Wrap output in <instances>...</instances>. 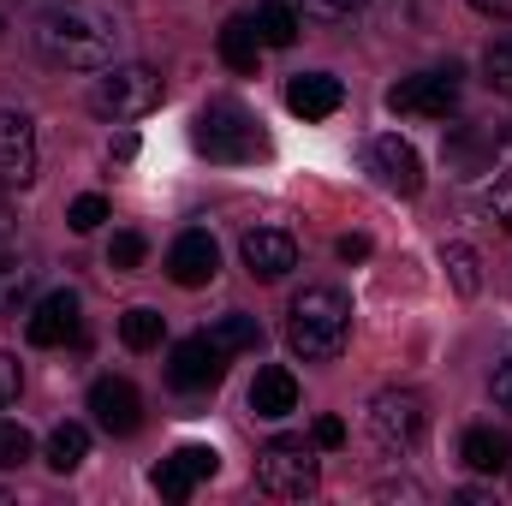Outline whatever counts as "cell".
<instances>
[{"mask_svg":"<svg viewBox=\"0 0 512 506\" xmlns=\"http://www.w3.org/2000/svg\"><path fill=\"white\" fill-rule=\"evenodd\" d=\"M36 54L60 72H108L120 54V24L96 0H54L36 12Z\"/></svg>","mask_w":512,"mask_h":506,"instance_id":"6da1fadb","label":"cell"},{"mask_svg":"<svg viewBox=\"0 0 512 506\" xmlns=\"http://www.w3.org/2000/svg\"><path fill=\"white\" fill-rule=\"evenodd\" d=\"M346 334H352V304L340 286H304L286 310V346L304 358V364H328L346 352Z\"/></svg>","mask_w":512,"mask_h":506,"instance_id":"7a4b0ae2","label":"cell"},{"mask_svg":"<svg viewBox=\"0 0 512 506\" xmlns=\"http://www.w3.org/2000/svg\"><path fill=\"white\" fill-rule=\"evenodd\" d=\"M191 143H197V155H209V161H221V167H239V161L268 155V137L256 126V114L245 102H233V96H215V102L197 114Z\"/></svg>","mask_w":512,"mask_h":506,"instance_id":"3957f363","label":"cell"},{"mask_svg":"<svg viewBox=\"0 0 512 506\" xmlns=\"http://www.w3.org/2000/svg\"><path fill=\"white\" fill-rule=\"evenodd\" d=\"M423 435H429V405H423V393H411V387H382V393L370 399V441L382 447L387 459H411V453L423 447Z\"/></svg>","mask_w":512,"mask_h":506,"instance_id":"277c9868","label":"cell"},{"mask_svg":"<svg viewBox=\"0 0 512 506\" xmlns=\"http://www.w3.org/2000/svg\"><path fill=\"white\" fill-rule=\"evenodd\" d=\"M256 489L268 501H310L322 489V465H316V453L304 441H286L280 435V441H268L256 453Z\"/></svg>","mask_w":512,"mask_h":506,"instance_id":"5b68a950","label":"cell"},{"mask_svg":"<svg viewBox=\"0 0 512 506\" xmlns=\"http://www.w3.org/2000/svg\"><path fill=\"white\" fill-rule=\"evenodd\" d=\"M161 108V72L155 66H108L90 90V114L126 126V120H143Z\"/></svg>","mask_w":512,"mask_h":506,"instance_id":"8992f818","label":"cell"},{"mask_svg":"<svg viewBox=\"0 0 512 506\" xmlns=\"http://www.w3.org/2000/svg\"><path fill=\"white\" fill-rule=\"evenodd\" d=\"M459 66H441V72H411L387 90V108L393 114H411V120H447L459 108Z\"/></svg>","mask_w":512,"mask_h":506,"instance_id":"52a82bcc","label":"cell"},{"mask_svg":"<svg viewBox=\"0 0 512 506\" xmlns=\"http://www.w3.org/2000/svg\"><path fill=\"white\" fill-rule=\"evenodd\" d=\"M221 376H227V352H221V346H209V334L179 340V346H173V358H167V381H173L179 393H203V387H215Z\"/></svg>","mask_w":512,"mask_h":506,"instance_id":"ba28073f","label":"cell"},{"mask_svg":"<svg viewBox=\"0 0 512 506\" xmlns=\"http://www.w3.org/2000/svg\"><path fill=\"white\" fill-rule=\"evenodd\" d=\"M30 179H36V126H30V114L6 108L0 114V185L24 191Z\"/></svg>","mask_w":512,"mask_h":506,"instance_id":"9c48e42d","label":"cell"},{"mask_svg":"<svg viewBox=\"0 0 512 506\" xmlns=\"http://www.w3.org/2000/svg\"><path fill=\"white\" fill-rule=\"evenodd\" d=\"M215 471H221V453L215 447H179V453H167L155 465V489H161V501H191L197 483L215 477Z\"/></svg>","mask_w":512,"mask_h":506,"instance_id":"30bf717a","label":"cell"},{"mask_svg":"<svg viewBox=\"0 0 512 506\" xmlns=\"http://www.w3.org/2000/svg\"><path fill=\"white\" fill-rule=\"evenodd\" d=\"M501 149H507V131H501V126H483V120L453 126V137H447V161H453L465 179L495 173V167H501Z\"/></svg>","mask_w":512,"mask_h":506,"instance_id":"8fae6325","label":"cell"},{"mask_svg":"<svg viewBox=\"0 0 512 506\" xmlns=\"http://www.w3.org/2000/svg\"><path fill=\"white\" fill-rule=\"evenodd\" d=\"M78 322H84V304H78L72 286H60L30 310L24 334H30V346H66V340H78Z\"/></svg>","mask_w":512,"mask_h":506,"instance_id":"7c38bea8","label":"cell"},{"mask_svg":"<svg viewBox=\"0 0 512 506\" xmlns=\"http://www.w3.org/2000/svg\"><path fill=\"white\" fill-rule=\"evenodd\" d=\"M90 411H96V423L108 429V435H137L143 429V399H137V387L126 376H102L90 387Z\"/></svg>","mask_w":512,"mask_h":506,"instance_id":"4fadbf2b","label":"cell"},{"mask_svg":"<svg viewBox=\"0 0 512 506\" xmlns=\"http://www.w3.org/2000/svg\"><path fill=\"white\" fill-rule=\"evenodd\" d=\"M215 268H221V245H215L203 227H191V233H179V239L167 245V274H173V286H209Z\"/></svg>","mask_w":512,"mask_h":506,"instance_id":"5bb4252c","label":"cell"},{"mask_svg":"<svg viewBox=\"0 0 512 506\" xmlns=\"http://www.w3.org/2000/svg\"><path fill=\"white\" fill-rule=\"evenodd\" d=\"M239 256H245V268H251L256 280H280V274L298 268V239L280 233V227H256V233L239 239Z\"/></svg>","mask_w":512,"mask_h":506,"instance_id":"9a60e30c","label":"cell"},{"mask_svg":"<svg viewBox=\"0 0 512 506\" xmlns=\"http://www.w3.org/2000/svg\"><path fill=\"white\" fill-rule=\"evenodd\" d=\"M370 161H376V173H382L387 191H399V197H417L423 191V161H417V149L399 137V131H387L370 143Z\"/></svg>","mask_w":512,"mask_h":506,"instance_id":"2e32d148","label":"cell"},{"mask_svg":"<svg viewBox=\"0 0 512 506\" xmlns=\"http://www.w3.org/2000/svg\"><path fill=\"white\" fill-rule=\"evenodd\" d=\"M340 102H346V90H340L334 72H298L286 84V108L298 120H328V114H340Z\"/></svg>","mask_w":512,"mask_h":506,"instance_id":"e0dca14e","label":"cell"},{"mask_svg":"<svg viewBox=\"0 0 512 506\" xmlns=\"http://www.w3.org/2000/svg\"><path fill=\"white\" fill-rule=\"evenodd\" d=\"M251 411H256V417H292V411H298V381H292V370H280V364L256 370Z\"/></svg>","mask_w":512,"mask_h":506,"instance_id":"ac0fdd59","label":"cell"},{"mask_svg":"<svg viewBox=\"0 0 512 506\" xmlns=\"http://www.w3.org/2000/svg\"><path fill=\"white\" fill-rule=\"evenodd\" d=\"M42 459H48V471H60V477H72L84 459H90V429L84 423H60L54 435H48V447H42Z\"/></svg>","mask_w":512,"mask_h":506,"instance_id":"d6986e66","label":"cell"},{"mask_svg":"<svg viewBox=\"0 0 512 506\" xmlns=\"http://www.w3.org/2000/svg\"><path fill=\"white\" fill-rule=\"evenodd\" d=\"M203 334H209V346H221L227 358H239V352H256V346H262V328H256V316H245V310L215 316Z\"/></svg>","mask_w":512,"mask_h":506,"instance_id":"ffe728a7","label":"cell"},{"mask_svg":"<svg viewBox=\"0 0 512 506\" xmlns=\"http://www.w3.org/2000/svg\"><path fill=\"white\" fill-rule=\"evenodd\" d=\"M507 435H495V429H465V441H459V459L471 465V471H483V477H495V471H507Z\"/></svg>","mask_w":512,"mask_h":506,"instance_id":"44dd1931","label":"cell"},{"mask_svg":"<svg viewBox=\"0 0 512 506\" xmlns=\"http://www.w3.org/2000/svg\"><path fill=\"white\" fill-rule=\"evenodd\" d=\"M251 24H256V42L262 48H292L298 42V12L286 0H262L251 12Z\"/></svg>","mask_w":512,"mask_h":506,"instance_id":"7402d4cb","label":"cell"},{"mask_svg":"<svg viewBox=\"0 0 512 506\" xmlns=\"http://www.w3.org/2000/svg\"><path fill=\"white\" fill-rule=\"evenodd\" d=\"M256 54H262L256 24L251 18H227V24H221V60H227L233 72H256Z\"/></svg>","mask_w":512,"mask_h":506,"instance_id":"603a6c76","label":"cell"},{"mask_svg":"<svg viewBox=\"0 0 512 506\" xmlns=\"http://www.w3.org/2000/svg\"><path fill=\"white\" fill-rule=\"evenodd\" d=\"M30 292H36V262H24L18 251H6L0 256V316H12Z\"/></svg>","mask_w":512,"mask_h":506,"instance_id":"cb8c5ba5","label":"cell"},{"mask_svg":"<svg viewBox=\"0 0 512 506\" xmlns=\"http://www.w3.org/2000/svg\"><path fill=\"white\" fill-rule=\"evenodd\" d=\"M120 340H126L131 352H155L161 346V316L149 304H131L126 316H120Z\"/></svg>","mask_w":512,"mask_h":506,"instance_id":"d4e9b609","label":"cell"},{"mask_svg":"<svg viewBox=\"0 0 512 506\" xmlns=\"http://www.w3.org/2000/svg\"><path fill=\"white\" fill-rule=\"evenodd\" d=\"M24 459H36L30 429H24V423H12V417H0V471H18Z\"/></svg>","mask_w":512,"mask_h":506,"instance_id":"484cf974","label":"cell"},{"mask_svg":"<svg viewBox=\"0 0 512 506\" xmlns=\"http://www.w3.org/2000/svg\"><path fill=\"white\" fill-rule=\"evenodd\" d=\"M441 262H447V274H453L459 298H471V292L483 286V274H477V251H471V245H447V251H441Z\"/></svg>","mask_w":512,"mask_h":506,"instance_id":"4316f807","label":"cell"},{"mask_svg":"<svg viewBox=\"0 0 512 506\" xmlns=\"http://www.w3.org/2000/svg\"><path fill=\"white\" fill-rule=\"evenodd\" d=\"M483 78H489L495 96H512V36L489 42V54H483Z\"/></svg>","mask_w":512,"mask_h":506,"instance_id":"83f0119b","label":"cell"},{"mask_svg":"<svg viewBox=\"0 0 512 506\" xmlns=\"http://www.w3.org/2000/svg\"><path fill=\"white\" fill-rule=\"evenodd\" d=\"M483 203H489V215H495V221L512 233V161L489 173V191H483Z\"/></svg>","mask_w":512,"mask_h":506,"instance_id":"f1b7e54d","label":"cell"},{"mask_svg":"<svg viewBox=\"0 0 512 506\" xmlns=\"http://www.w3.org/2000/svg\"><path fill=\"white\" fill-rule=\"evenodd\" d=\"M66 221H72V233H96V227L108 221V203H102V197L90 191V197H78V203L66 209Z\"/></svg>","mask_w":512,"mask_h":506,"instance_id":"f546056e","label":"cell"},{"mask_svg":"<svg viewBox=\"0 0 512 506\" xmlns=\"http://www.w3.org/2000/svg\"><path fill=\"white\" fill-rule=\"evenodd\" d=\"M370 0H304V12L316 18V24H346V18H358Z\"/></svg>","mask_w":512,"mask_h":506,"instance_id":"4dcf8cb0","label":"cell"},{"mask_svg":"<svg viewBox=\"0 0 512 506\" xmlns=\"http://www.w3.org/2000/svg\"><path fill=\"white\" fill-rule=\"evenodd\" d=\"M143 256H149L143 233H114V245H108V268H137Z\"/></svg>","mask_w":512,"mask_h":506,"instance_id":"1f68e13d","label":"cell"},{"mask_svg":"<svg viewBox=\"0 0 512 506\" xmlns=\"http://www.w3.org/2000/svg\"><path fill=\"white\" fill-rule=\"evenodd\" d=\"M18 387H24V370H18V358H12V352H0V411L18 399Z\"/></svg>","mask_w":512,"mask_h":506,"instance_id":"d6a6232c","label":"cell"},{"mask_svg":"<svg viewBox=\"0 0 512 506\" xmlns=\"http://www.w3.org/2000/svg\"><path fill=\"white\" fill-rule=\"evenodd\" d=\"M489 393H495V405H501V411H512V358H501V364H495Z\"/></svg>","mask_w":512,"mask_h":506,"instance_id":"836d02e7","label":"cell"},{"mask_svg":"<svg viewBox=\"0 0 512 506\" xmlns=\"http://www.w3.org/2000/svg\"><path fill=\"white\" fill-rule=\"evenodd\" d=\"M316 447H328V453L346 447V423L340 417H316Z\"/></svg>","mask_w":512,"mask_h":506,"instance_id":"e575fe53","label":"cell"},{"mask_svg":"<svg viewBox=\"0 0 512 506\" xmlns=\"http://www.w3.org/2000/svg\"><path fill=\"white\" fill-rule=\"evenodd\" d=\"M6 251H18V209L0 197V256Z\"/></svg>","mask_w":512,"mask_h":506,"instance_id":"d590c367","label":"cell"},{"mask_svg":"<svg viewBox=\"0 0 512 506\" xmlns=\"http://www.w3.org/2000/svg\"><path fill=\"white\" fill-rule=\"evenodd\" d=\"M334 251H340V262H364V256H370V239H364V233H346Z\"/></svg>","mask_w":512,"mask_h":506,"instance_id":"8d00e7d4","label":"cell"},{"mask_svg":"<svg viewBox=\"0 0 512 506\" xmlns=\"http://www.w3.org/2000/svg\"><path fill=\"white\" fill-rule=\"evenodd\" d=\"M483 18H512V0H471Z\"/></svg>","mask_w":512,"mask_h":506,"instance_id":"74e56055","label":"cell"},{"mask_svg":"<svg viewBox=\"0 0 512 506\" xmlns=\"http://www.w3.org/2000/svg\"><path fill=\"white\" fill-rule=\"evenodd\" d=\"M131 155H137V137L120 131V137H114V161H131Z\"/></svg>","mask_w":512,"mask_h":506,"instance_id":"f35d334b","label":"cell"},{"mask_svg":"<svg viewBox=\"0 0 512 506\" xmlns=\"http://www.w3.org/2000/svg\"><path fill=\"white\" fill-rule=\"evenodd\" d=\"M6 501H12V495H6V489H0V506H6Z\"/></svg>","mask_w":512,"mask_h":506,"instance_id":"ab89813d","label":"cell"}]
</instances>
